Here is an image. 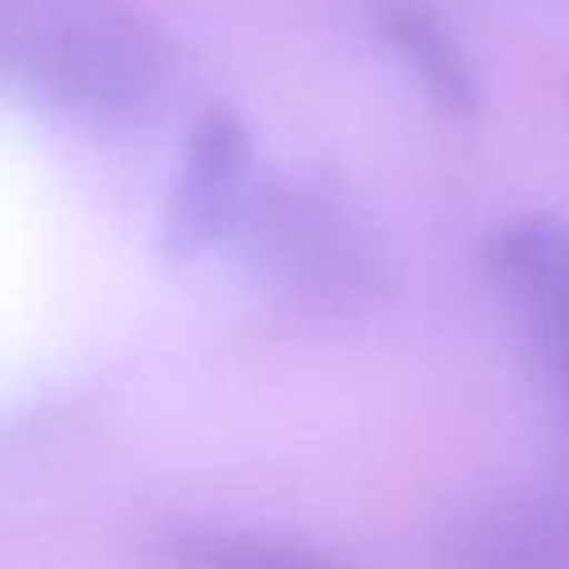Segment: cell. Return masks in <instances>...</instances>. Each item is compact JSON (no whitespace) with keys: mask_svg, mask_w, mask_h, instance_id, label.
Here are the masks:
<instances>
[{"mask_svg":"<svg viewBox=\"0 0 569 569\" xmlns=\"http://www.w3.org/2000/svg\"><path fill=\"white\" fill-rule=\"evenodd\" d=\"M0 90L51 118L129 133L172 98V48L126 0H0Z\"/></svg>","mask_w":569,"mask_h":569,"instance_id":"obj_1","label":"cell"},{"mask_svg":"<svg viewBox=\"0 0 569 569\" xmlns=\"http://www.w3.org/2000/svg\"><path fill=\"white\" fill-rule=\"evenodd\" d=\"M535 4H542V9H569V0H535Z\"/></svg>","mask_w":569,"mask_h":569,"instance_id":"obj_8","label":"cell"},{"mask_svg":"<svg viewBox=\"0 0 569 569\" xmlns=\"http://www.w3.org/2000/svg\"><path fill=\"white\" fill-rule=\"evenodd\" d=\"M483 281L569 426V219L522 214L483 238Z\"/></svg>","mask_w":569,"mask_h":569,"instance_id":"obj_3","label":"cell"},{"mask_svg":"<svg viewBox=\"0 0 569 569\" xmlns=\"http://www.w3.org/2000/svg\"><path fill=\"white\" fill-rule=\"evenodd\" d=\"M258 176L246 121L222 106L199 113L160 207V250L172 261H199L230 246Z\"/></svg>","mask_w":569,"mask_h":569,"instance_id":"obj_4","label":"cell"},{"mask_svg":"<svg viewBox=\"0 0 569 569\" xmlns=\"http://www.w3.org/2000/svg\"><path fill=\"white\" fill-rule=\"evenodd\" d=\"M449 569H569V488L538 483L472 507L445 538Z\"/></svg>","mask_w":569,"mask_h":569,"instance_id":"obj_5","label":"cell"},{"mask_svg":"<svg viewBox=\"0 0 569 569\" xmlns=\"http://www.w3.org/2000/svg\"><path fill=\"white\" fill-rule=\"evenodd\" d=\"M227 250L273 305L348 320L395 289V250L371 207L309 168L261 172Z\"/></svg>","mask_w":569,"mask_h":569,"instance_id":"obj_2","label":"cell"},{"mask_svg":"<svg viewBox=\"0 0 569 569\" xmlns=\"http://www.w3.org/2000/svg\"><path fill=\"white\" fill-rule=\"evenodd\" d=\"M164 569H351L317 546L227 527H176L157 538Z\"/></svg>","mask_w":569,"mask_h":569,"instance_id":"obj_7","label":"cell"},{"mask_svg":"<svg viewBox=\"0 0 569 569\" xmlns=\"http://www.w3.org/2000/svg\"><path fill=\"white\" fill-rule=\"evenodd\" d=\"M367 12H371L375 32L390 48V56L410 71V79L441 110L457 113V118H472L480 110L483 90L472 59L433 4L426 0H367Z\"/></svg>","mask_w":569,"mask_h":569,"instance_id":"obj_6","label":"cell"}]
</instances>
